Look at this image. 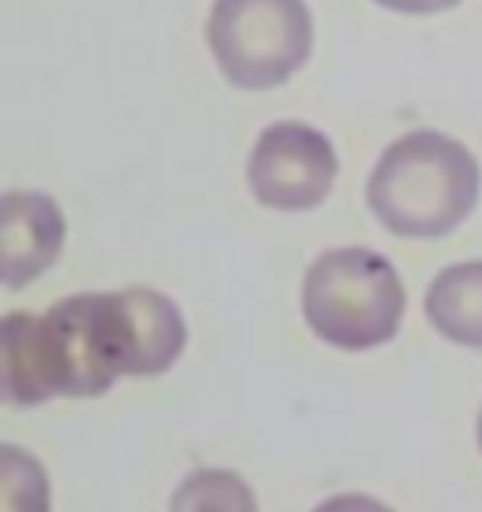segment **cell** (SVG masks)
Returning <instances> with one entry per match:
<instances>
[{
	"mask_svg": "<svg viewBox=\"0 0 482 512\" xmlns=\"http://www.w3.org/2000/svg\"><path fill=\"white\" fill-rule=\"evenodd\" d=\"M129 377V339L117 294H76L46 317L8 313L0 324V400L31 407L49 396H102Z\"/></svg>",
	"mask_w": 482,
	"mask_h": 512,
	"instance_id": "6da1fadb",
	"label": "cell"
},
{
	"mask_svg": "<svg viewBox=\"0 0 482 512\" xmlns=\"http://www.w3.org/2000/svg\"><path fill=\"white\" fill-rule=\"evenodd\" d=\"M479 162L460 140L422 128L377 159L366 185L370 211L400 238H445L479 204Z\"/></svg>",
	"mask_w": 482,
	"mask_h": 512,
	"instance_id": "7a4b0ae2",
	"label": "cell"
},
{
	"mask_svg": "<svg viewBox=\"0 0 482 512\" xmlns=\"http://www.w3.org/2000/svg\"><path fill=\"white\" fill-rule=\"evenodd\" d=\"M407 294L392 260L373 249L321 253L302 283L306 324L339 351H370L400 332Z\"/></svg>",
	"mask_w": 482,
	"mask_h": 512,
	"instance_id": "3957f363",
	"label": "cell"
},
{
	"mask_svg": "<svg viewBox=\"0 0 482 512\" xmlns=\"http://www.w3.org/2000/svg\"><path fill=\"white\" fill-rule=\"evenodd\" d=\"M208 46L234 87L268 91L306 64L313 19L306 0H215Z\"/></svg>",
	"mask_w": 482,
	"mask_h": 512,
	"instance_id": "277c9868",
	"label": "cell"
},
{
	"mask_svg": "<svg viewBox=\"0 0 482 512\" xmlns=\"http://www.w3.org/2000/svg\"><path fill=\"white\" fill-rule=\"evenodd\" d=\"M339 159L321 128L279 121L260 132L249 155V189L264 208L309 211L332 192Z\"/></svg>",
	"mask_w": 482,
	"mask_h": 512,
	"instance_id": "5b68a950",
	"label": "cell"
},
{
	"mask_svg": "<svg viewBox=\"0 0 482 512\" xmlns=\"http://www.w3.org/2000/svg\"><path fill=\"white\" fill-rule=\"evenodd\" d=\"M65 215L46 192H8L0 200V283L23 287L57 260Z\"/></svg>",
	"mask_w": 482,
	"mask_h": 512,
	"instance_id": "8992f818",
	"label": "cell"
},
{
	"mask_svg": "<svg viewBox=\"0 0 482 512\" xmlns=\"http://www.w3.org/2000/svg\"><path fill=\"white\" fill-rule=\"evenodd\" d=\"M121 317H125V339H129V377H159L174 366L185 351V317L174 305L151 287L117 290Z\"/></svg>",
	"mask_w": 482,
	"mask_h": 512,
	"instance_id": "52a82bcc",
	"label": "cell"
},
{
	"mask_svg": "<svg viewBox=\"0 0 482 512\" xmlns=\"http://www.w3.org/2000/svg\"><path fill=\"white\" fill-rule=\"evenodd\" d=\"M426 317L460 347L482 351V260L452 264L426 290Z\"/></svg>",
	"mask_w": 482,
	"mask_h": 512,
	"instance_id": "ba28073f",
	"label": "cell"
},
{
	"mask_svg": "<svg viewBox=\"0 0 482 512\" xmlns=\"http://www.w3.org/2000/svg\"><path fill=\"white\" fill-rule=\"evenodd\" d=\"M170 512H260L253 486L219 467H200L174 490Z\"/></svg>",
	"mask_w": 482,
	"mask_h": 512,
	"instance_id": "9c48e42d",
	"label": "cell"
},
{
	"mask_svg": "<svg viewBox=\"0 0 482 512\" xmlns=\"http://www.w3.org/2000/svg\"><path fill=\"white\" fill-rule=\"evenodd\" d=\"M0 512H49L46 471L16 445H0Z\"/></svg>",
	"mask_w": 482,
	"mask_h": 512,
	"instance_id": "30bf717a",
	"label": "cell"
},
{
	"mask_svg": "<svg viewBox=\"0 0 482 512\" xmlns=\"http://www.w3.org/2000/svg\"><path fill=\"white\" fill-rule=\"evenodd\" d=\"M313 512H392L388 505H381L377 497H366V494H339V497H328L321 501Z\"/></svg>",
	"mask_w": 482,
	"mask_h": 512,
	"instance_id": "8fae6325",
	"label": "cell"
},
{
	"mask_svg": "<svg viewBox=\"0 0 482 512\" xmlns=\"http://www.w3.org/2000/svg\"><path fill=\"white\" fill-rule=\"evenodd\" d=\"M381 8H392V12H403V16H434V12H445L460 0H377Z\"/></svg>",
	"mask_w": 482,
	"mask_h": 512,
	"instance_id": "7c38bea8",
	"label": "cell"
},
{
	"mask_svg": "<svg viewBox=\"0 0 482 512\" xmlns=\"http://www.w3.org/2000/svg\"><path fill=\"white\" fill-rule=\"evenodd\" d=\"M479 448H482V411H479Z\"/></svg>",
	"mask_w": 482,
	"mask_h": 512,
	"instance_id": "4fadbf2b",
	"label": "cell"
}]
</instances>
